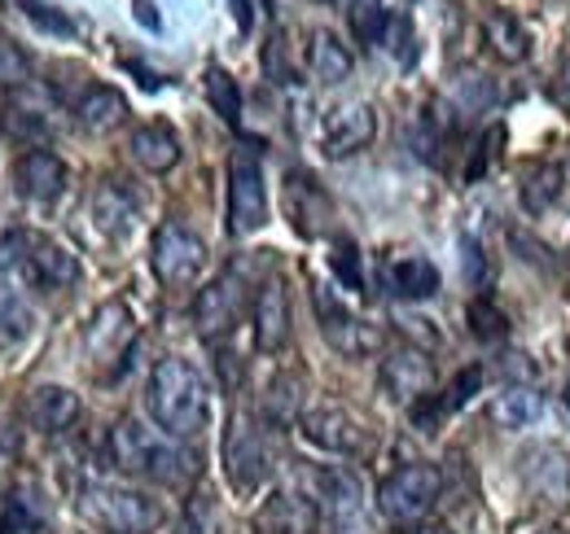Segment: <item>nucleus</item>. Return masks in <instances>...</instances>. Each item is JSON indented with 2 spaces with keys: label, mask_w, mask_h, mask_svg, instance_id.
Here are the masks:
<instances>
[{
  "label": "nucleus",
  "mask_w": 570,
  "mask_h": 534,
  "mask_svg": "<svg viewBox=\"0 0 570 534\" xmlns=\"http://www.w3.org/2000/svg\"><path fill=\"white\" fill-rule=\"evenodd\" d=\"M145 412L163 434H171L180 443L198 438L212 421V395H207L203 373L180 355L158 359L145 382Z\"/></svg>",
  "instance_id": "f257e3e1"
},
{
  "label": "nucleus",
  "mask_w": 570,
  "mask_h": 534,
  "mask_svg": "<svg viewBox=\"0 0 570 534\" xmlns=\"http://www.w3.org/2000/svg\"><path fill=\"white\" fill-rule=\"evenodd\" d=\"M106 452H110V465L119 468V473L145 477V482H163V486H185L194 477V468H198L194 452H185L180 438L163 434L158 425L149 429L141 421H132V416H124L110 429Z\"/></svg>",
  "instance_id": "f03ea898"
},
{
  "label": "nucleus",
  "mask_w": 570,
  "mask_h": 534,
  "mask_svg": "<svg viewBox=\"0 0 570 534\" xmlns=\"http://www.w3.org/2000/svg\"><path fill=\"white\" fill-rule=\"evenodd\" d=\"M0 271L36 285V289H67L79 280V264L75 255L45 237V233H27V228H13L4 241H0Z\"/></svg>",
  "instance_id": "7ed1b4c3"
},
{
  "label": "nucleus",
  "mask_w": 570,
  "mask_h": 534,
  "mask_svg": "<svg viewBox=\"0 0 570 534\" xmlns=\"http://www.w3.org/2000/svg\"><path fill=\"white\" fill-rule=\"evenodd\" d=\"M79 513L83 522H92L106 534H154L167 513L154 495L132 491V486H115V482H88L79 491Z\"/></svg>",
  "instance_id": "20e7f679"
},
{
  "label": "nucleus",
  "mask_w": 570,
  "mask_h": 534,
  "mask_svg": "<svg viewBox=\"0 0 570 534\" xmlns=\"http://www.w3.org/2000/svg\"><path fill=\"white\" fill-rule=\"evenodd\" d=\"M439 495H443V473L426 461H413V465H400L391 477H382L377 513L395 526H417L434 513Z\"/></svg>",
  "instance_id": "39448f33"
},
{
  "label": "nucleus",
  "mask_w": 570,
  "mask_h": 534,
  "mask_svg": "<svg viewBox=\"0 0 570 534\" xmlns=\"http://www.w3.org/2000/svg\"><path fill=\"white\" fill-rule=\"evenodd\" d=\"M268 224V185L264 167L250 149H237L228 162V233L250 237Z\"/></svg>",
  "instance_id": "423d86ee"
},
{
  "label": "nucleus",
  "mask_w": 570,
  "mask_h": 534,
  "mask_svg": "<svg viewBox=\"0 0 570 534\" xmlns=\"http://www.w3.org/2000/svg\"><path fill=\"white\" fill-rule=\"evenodd\" d=\"M149 267H154V276H158L163 285L185 289V285H194V280L203 276V267H207V241H203L198 233H189L185 224L167 219V224L154 233Z\"/></svg>",
  "instance_id": "0eeeda50"
},
{
  "label": "nucleus",
  "mask_w": 570,
  "mask_h": 534,
  "mask_svg": "<svg viewBox=\"0 0 570 534\" xmlns=\"http://www.w3.org/2000/svg\"><path fill=\"white\" fill-rule=\"evenodd\" d=\"M224 468H228V482H233L237 491H259V486L268 482V473H273V452H268V443H264V429H259L246 412H237V416L228 421V434H224Z\"/></svg>",
  "instance_id": "6e6552de"
},
{
  "label": "nucleus",
  "mask_w": 570,
  "mask_h": 534,
  "mask_svg": "<svg viewBox=\"0 0 570 534\" xmlns=\"http://www.w3.org/2000/svg\"><path fill=\"white\" fill-rule=\"evenodd\" d=\"M312 303H316L321 334H325V342H330L338 355H347V359H368L373 350H382V329L368 325V320H360L356 312H347V303L334 298L325 285L312 289Z\"/></svg>",
  "instance_id": "1a4fd4ad"
},
{
  "label": "nucleus",
  "mask_w": 570,
  "mask_h": 534,
  "mask_svg": "<svg viewBox=\"0 0 570 534\" xmlns=\"http://www.w3.org/2000/svg\"><path fill=\"white\" fill-rule=\"evenodd\" d=\"M250 303H255V298L246 294L242 271H224V276H215L212 285L198 294V303H194V325H198V334L207 337V342L228 337L237 329V320L246 316Z\"/></svg>",
  "instance_id": "9d476101"
},
{
  "label": "nucleus",
  "mask_w": 570,
  "mask_h": 534,
  "mask_svg": "<svg viewBox=\"0 0 570 534\" xmlns=\"http://www.w3.org/2000/svg\"><path fill=\"white\" fill-rule=\"evenodd\" d=\"M298 429L312 447L330 452V456H360L368 452V429L360 425V416H352L347 407L338 403H321V407H307L298 416Z\"/></svg>",
  "instance_id": "9b49d317"
},
{
  "label": "nucleus",
  "mask_w": 570,
  "mask_h": 534,
  "mask_svg": "<svg viewBox=\"0 0 570 534\" xmlns=\"http://www.w3.org/2000/svg\"><path fill=\"white\" fill-rule=\"evenodd\" d=\"M377 136V110L368 101H338L321 119V154L325 158H352L368 149Z\"/></svg>",
  "instance_id": "f8f14e48"
},
{
  "label": "nucleus",
  "mask_w": 570,
  "mask_h": 534,
  "mask_svg": "<svg viewBox=\"0 0 570 534\" xmlns=\"http://www.w3.org/2000/svg\"><path fill=\"white\" fill-rule=\"evenodd\" d=\"M67 180H71L67 162H62L53 149H45V145L18 154V162H13V185H18V194L27 201H36V206H53V201L67 194Z\"/></svg>",
  "instance_id": "ddd939ff"
},
{
  "label": "nucleus",
  "mask_w": 570,
  "mask_h": 534,
  "mask_svg": "<svg viewBox=\"0 0 570 534\" xmlns=\"http://www.w3.org/2000/svg\"><path fill=\"white\" fill-rule=\"evenodd\" d=\"M250 329H255V346L264 355H282L289 346V289L282 276H268L250 303Z\"/></svg>",
  "instance_id": "4468645a"
},
{
  "label": "nucleus",
  "mask_w": 570,
  "mask_h": 534,
  "mask_svg": "<svg viewBox=\"0 0 570 534\" xmlns=\"http://www.w3.org/2000/svg\"><path fill=\"white\" fill-rule=\"evenodd\" d=\"M377 382H382V390L391 395L395 403H422L434 390V364H430L422 350H391L386 359H382V373H377Z\"/></svg>",
  "instance_id": "2eb2a0df"
},
{
  "label": "nucleus",
  "mask_w": 570,
  "mask_h": 534,
  "mask_svg": "<svg viewBox=\"0 0 570 534\" xmlns=\"http://www.w3.org/2000/svg\"><path fill=\"white\" fill-rule=\"evenodd\" d=\"M382 289L400 303H422L439 289V267L426 255H391L382 259Z\"/></svg>",
  "instance_id": "dca6fc26"
},
{
  "label": "nucleus",
  "mask_w": 570,
  "mask_h": 534,
  "mask_svg": "<svg viewBox=\"0 0 570 534\" xmlns=\"http://www.w3.org/2000/svg\"><path fill=\"white\" fill-rule=\"evenodd\" d=\"M330 198H325V189L307 176V171H289L285 176V215H289V224L303 233V237H316L321 228H325V219H330Z\"/></svg>",
  "instance_id": "f3484780"
},
{
  "label": "nucleus",
  "mask_w": 570,
  "mask_h": 534,
  "mask_svg": "<svg viewBox=\"0 0 570 534\" xmlns=\"http://www.w3.org/2000/svg\"><path fill=\"white\" fill-rule=\"evenodd\" d=\"M75 123L92 136L115 132V128H124V123H128V97H124L119 88L88 83V88L79 92V101H75Z\"/></svg>",
  "instance_id": "a211bd4d"
},
{
  "label": "nucleus",
  "mask_w": 570,
  "mask_h": 534,
  "mask_svg": "<svg viewBox=\"0 0 570 534\" xmlns=\"http://www.w3.org/2000/svg\"><path fill=\"white\" fill-rule=\"evenodd\" d=\"M307 70H312V79H316V83L334 88V83L352 79L356 58H352V49H347L330 27H316V31L307 36Z\"/></svg>",
  "instance_id": "6ab92c4d"
},
{
  "label": "nucleus",
  "mask_w": 570,
  "mask_h": 534,
  "mask_svg": "<svg viewBox=\"0 0 570 534\" xmlns=\"http://www.w3.org/2000/svg\"><path fill=\"white\" fill-rule=\"evenodd\" d=\"M27 421L40 434H62L79 421V395L67 386H36L27 395Z\"/></svg>",
  "instance_id": "aec40b11"
},
{
  "label": "nucleus",
  "mask_w": 570,
  "mask_h": 534,
  "mask_svg": "<svg viewBox=\"0 0 570 534\" xmlns=\"http://www.w3.org/2000/svg\"><path fill=\"white\" fill-rule=\"evenodd\" d=\"M128 342H132V312H128L124 303H110V307H101V312L92 316L88 334H83V346H88V355H97V359H119Z\"/></svg>",
  "instance_id": "412c9836"
},
{
  "label": "nucleus",
  "mask_w": 570,
  "mask_h": 534,
  "mask_svg": "<svg viewBox=\"0 0 570 534\" xmlns=\"http://www.w3.org/2000/svg\"><path fill=\"white\" fill-rule=\"evenodd\" d=\"M128 149H132V158L141 162L145 171H154V176H163V171H171L180 162V136L171 132L167 123H145V128H137L132 140H128Z\"/></svg>",
  "instance_id": "4be33fe9"
},
{
  "label": "nucleus",
  "mask_w": 570,
  "mask_h": 534,
  "mask_svg": "<svg viewBox=\"0 0 570 534\" xmlns=\"http://www.w3.org/2000/svg\"><path fill=\"white\" fill-rule=\"evenodd\" d=\"M92 219H97L101 233L128 237L132 224H137V201H132V194H128L119 180H106V185L97 189V198H92Z\"/></svg>",
  "instance_id": "5701e85b"
},
{
  "label": "nucleus",
  "mask_w": 570,
  "mask_h": 534,
  "mask_svg": "<svg viewBox=\"0 0 570 534\" xmlns=\"http://www.w3.org/2000/svg\"><path fill=\"white\" fill-rule=\"evenodd\" d=\"M4 132L27 140L31 149H40V145L53 136V119H49V110H45L40 101H31V97L18 92L13 106H9V115H4Z\"/></svg>",
  "instance_id": "b1692460"
},
{
  "label": "nucleus",
  "mask_w": 570,
  "mask_h": 534,
  "mask_svg": "<svg viewBox=\"0 0 570 534\" xmlns=\"http://www.w3.org/2000/svg\"><path fill=\"white\" fill-rule=\"evenodd\" d=\"M488 412H492V421H497L500 429H527L544 412V399L531 386H504Z\"/></svg>",
  "instance_id": "393cba45"
},
{
  "label": "nucleus",
  "mask_w": 570,
  "mask_h": 534,
  "mask_svg": "<svg viewBox=\"0 0 570 534\" xmlns=\"http://www.w3.org/2000/svg\"><path fill=\"white\" fill-rule=\"evenodd\" d=\"M483 36L500 62H527V53H531V31L513 13H492L483 22Z\"/></svg>",
  "instance_id": "a878e982"
},
{
  "label": "nucleus",
  "mask_w": 570,
  "mask_h": 534,
  "mask_svg": "<svg viewBox=\"0 0 570 534\" xmlns=\"http://www.w3.org/2000/svg\"><path fill=\"white\" fill-rule=\"evenodd\" d=\"M497 97H500L497 83L488 75H461L456 88H452L448 110H456V115H488L497 106Z\"/></svg>",
  "instance_id": "bb28decb"
},
{
  "label": "nucleus",
  "mask_w": 570,
  "mask_h": 534,
  "mask_svg": "<svg viewBox=\"0 0 570 534\" xmlns=\"http://www.w3.org/2000/svg\"><path fill=\"white\" fill-rule=\"evenodd\" d=\"M558 198H562V167H558V162H540V167L527 176V185H522V206H527L531 215H544Z\"/></svg>",
  "instance_id": "cd10ccee"
},
{
  "label": "nucleus",
  "mask_w": 570,
  "mask_h": 534,
  "mask_svg": "<svg viewBox=\"0 0 570 534\" xmlns=\"http://www.w3.org/2000/svg\"><path fill=\"white\" fill-rule=\"evenodd\" d=\"M31 334V312L27 303L18 298V289L0 285V346H13Z\"/></svg>",
  "instance_id": "c85d7f7f"
},
{
  "label": "nucleus",
  "mask_w": 570,
  "mask_h": 534,
  "mask_svg": "<svg viewBox=\"0 0 570 534\" xmlns=\"http://www.w3.org/2000/svg\"><path fill=\"white\" fill-rule=\"evenodd\" d=\"M377 44H382L395 62H413V58H417V36H413L409 13H386V27H382Z\"/></svg>",
  "instance_id": "c756f323"
},
{
  "label": "nucleus",
  "mask_w": 570,
  "mask_h": 534,
  "mask_svg": "<svg viewBox=\"0 0 570 534\" xmlns=\"http://www.w3.org/2000/svg\"><path fill=\"white\" fill-rule=\"evenodd\" d=\"M207 97H212V106H215V115H219V119L237 123L242 97H237V83H233V75H228V70H219V67L207 70Z\"/></svg>",
  "instance_id": "7c9ffc66"
},
{
  "label": "nucleus",
  "mask_w": 570,
  "mask_h": 534,
  "mask_svg": "<svg viewBox=\"0 0 570 534\" xmlns=\"http://www.w3.org/2000/svg\"><path fill=\"white\" fill-rule=\"evenodd\" d=\"M470 329H474V337H483V342H500V337L509 334V320H504V312H497L488 298H479L470 307Z\"/></svg>",
  "instance_id": "2f4dec72"
},
{
  "label": "nucleus",
  "mask_w": 570,
  "mask_h": 534,
  "mask_svg": "<svg viewBox=\"0 0 570 534\" xmlns=\"http://www.w3.org/2000/svg\"><path fill=\"white\" fill-rule=\"evenodd\" d=\"M334 271L343 276V285L347 289H364V276H360V255L356 246L343 237V241H334Z\"/></svg>",
  "instance_id": "473e14b6"
},
{
  "label": "nucleus",
  "mask_w": 570,
  "mask_h": 534,
  "mask_svg": "<svg viewBox=\"0 0 570 534\" xmlns=\"http://www.w3.org/2000/svg\"><path fill=\"white\" fill-rule=\"evenodd\" d=\"M409 534H452V526L448 522H417Z\"/></svg>",
  "instance_id": "72a5a7b5"
},
{
  "label": "nucleus",
  "mask_w": 570,
  "mask_h": 534,
  "mask_svg": "<svg viewBox=\"0 0 570 534\" xmlns=\"http://www.w3.org/2000/svg\"><path fill=\"white\" fill-rule=\"evenodd\" d=\"M562 88L570 92V58H567V67H562Z\"/></svg>",
  "instance_id": "f704fd0d"
}]
</instances>
